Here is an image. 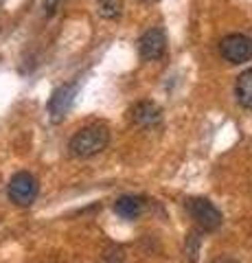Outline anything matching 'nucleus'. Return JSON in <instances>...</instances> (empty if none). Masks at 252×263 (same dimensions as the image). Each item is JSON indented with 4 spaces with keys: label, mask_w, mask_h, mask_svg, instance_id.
<instances>
[{
    "label": "nucleus",
    "mask_w": 252,
    "mask_h": 263,
    "mask_svg": "<svg viewBox=\"0 0 252 263\" xmlns=\"http://www.w3.org/2000/svg\"><path fill=\"white\" fill-rule=\"evenodd\" d=\"M110 143V129L103 123H92V125L81 127L75 136L68 141V154L72 158H90V156L101 154Z\"/></svg>",
    "instance_id": "obj_1"
},
{
    "label": "nucleus",
    "mask_w": 252,
    "mask_h": 263,
    "mask_svg": "<svg viewBox=\"0 0 252 263\" xmlns=\"http://www.w3.org/2000/svg\"><path fill=\"white\" fill-rule=\"evenodd\" d=\"M7 191H9V197L13 204H18V206H31L37 197L40 186H37V180L33 174L18 171V174H13V178L9 180Z\"/></svg>",
    "instance_id": "obj_2"
},
{
    "label": "nucleus",
    "mask_w": 252,
    "mask_h": 263,
    "mask_svg": "<svg viewBox=\"0 0 252 263\" xmlns=\"http://www.w3.org/2000/svg\"><path fill=\"white\" fill-rule=\"evenodd\" d=\"M186 209H189L191 217L200 224V228H204V230H215L222 226V221H224L222 211L210 200H206V197H191V200L186 202Z\"/></svg>",
    "instance_id": "obj_3"
},
{
    "label": "nucleus",
    "mask_w": 252,
    "mask_h": 263,
    "mask_svg": "<svg viewBox=\"0 0 252 263\" xmlns=\"http://www.w3.org/2000/svg\"><path fill=\"white\" fill-rule=\"evenodd\" d=\"M219 51L222 57L230 64H243L252 60V40L243 33H230V35L222 37L219 42Z\"/></svg>",
    "instance_id": "obj_4"
},
{
    "label": "nucleus",
    "mask_w": 252,
    "mask_h": 263,
    "mask_svg": "<svg viewBox=\"0 0 252 263\" xmlns=\"http://www.w3.org/2000/svg\"><path fill=\"white\" fill-rule=\"evenodd\" d=\"M138 51H141L143 60H160L167 51V35L160 27H153L149 31H145L141 40H138Z\"/></svg>",
    "instance_id": "obj_5"
},
{
    "label": "nucleus",
    "mask_w": 252,
    "mask_h": 263,
    "mask_svg": "<svg viewBox=\"0 0 252 263\" xmlns=\"http://www.w3.org/2000/svg\"><path fill=\"white\" fill-rule=\"evenodd\" d=\"M75 92H77V84H64L53 92L51 101H48V112H51V119L55 123L66 117V112L70 110L72 101H75Z\"/></svg>",
    "instance_id": "obj_6"
},
{
    "label": "nucleus",
    "mask_w": 252,
    "mask_h": 263,
    "mask_svg": "<svg viewBox=\"0 0 252 263\" xmlns=\"http://www.w3.org/2000/svg\"><path fill=\"white\" fill-rule=\"evenodd\" d=\"M129 119L138 127H153L156 123H160L162 112L156 103L151 101H138L136 105L129 108Z\"/></svg>",
    "instance_id": "obj_7"
},
{
    "label": "nucleus",
    "mask_w": 252,
    "mask_h": 263,
    "mask_svg": "<svg viewBox=\"0 0 252 263\" xmlns=\"http://www.w3.org/2000/svg\"><path fill=\"white\" fill-rule=\"evenodd\" d=\"M114 211L123 219H136L145 211V200L141 195H121L114 202Z\"/></svg>",
    "instance_id": "obj_8"
},
{
    "label": "nucleus",
    "mask_w": 252,
    "mask_h": 263,
    "mask_svg": "<svg viewBox=\"0 0 252 263\" xmlns=\"http://www.w3.org/2000/svg\"><path fill=\"white\" fill-rule=\"evenodd\" d=\"M235 95H237V101L243 108L252 110V68L243 70L237 77V84H235Z\"/></svg>",
    "instance_id": "obj_9"
},
{
    "label": "nucleus",
    "mask_w": 252,
    "mask_h": 263,
    "mask_svg": "<svg viewBox=\"0 0 252 263\" xmlns=\"http://www.w3.org/2000/svg\"><path fill=\"white\" fill-rule=\"evenodd\" d=\"M123 13V0H99V15L108 20H117Z\"/></svg>",
    "instance_id": "obj_10"
},
{
    "label": "nucleus",
    "mask_w": 252,
    "mask_h": 263,
    "mask_svg": "<svg viewBox=\"0 0 252 263\" xmlns=\"http://www.w3.org/2000/svg\"><path fill=\"white\" fill-rule=\"evenodd\" d=\"M213 263H239V261H235V259H228V257H219V259H215Z\"/></svg>",
    "instance_id": "obj_11"
},
{
    "label": "nucleus",
    "mask_w": 252,
    "mask_h": 263,
    "mask_svg": "<svg viewBox=\"0 0 252 263\" xmlns=\"http://www.w3.org/2000/svg\"><path fill=\"white\" fill-rule=\"evenodd\" d=\"M55 5H57V0H46V11L51 13V11L55 9Z\"/></svg>",
    "instance_id": "obj_12"
}]
</instances>
